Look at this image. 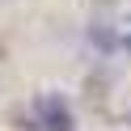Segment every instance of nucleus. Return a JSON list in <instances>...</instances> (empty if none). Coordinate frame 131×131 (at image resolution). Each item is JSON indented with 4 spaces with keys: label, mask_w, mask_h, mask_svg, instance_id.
Returning <instances> with one entry per match:
<instances>
[{
    "label": "nucleus",
    "mask_w": 131,
    "mask_h": 131,
    "mask_svg": "<svg viewBox=\"0 0 131 131\" xmlns=\"http://www.w3.org/2000/svg\"><path fill=\"white\" fill-rule=\"evenodd\" d=\"M34 123L42 131H72V110L59 93H42L34 102Z\"/></svg>",
    "instance_id": "nucleus-1"
}]
</instances>
